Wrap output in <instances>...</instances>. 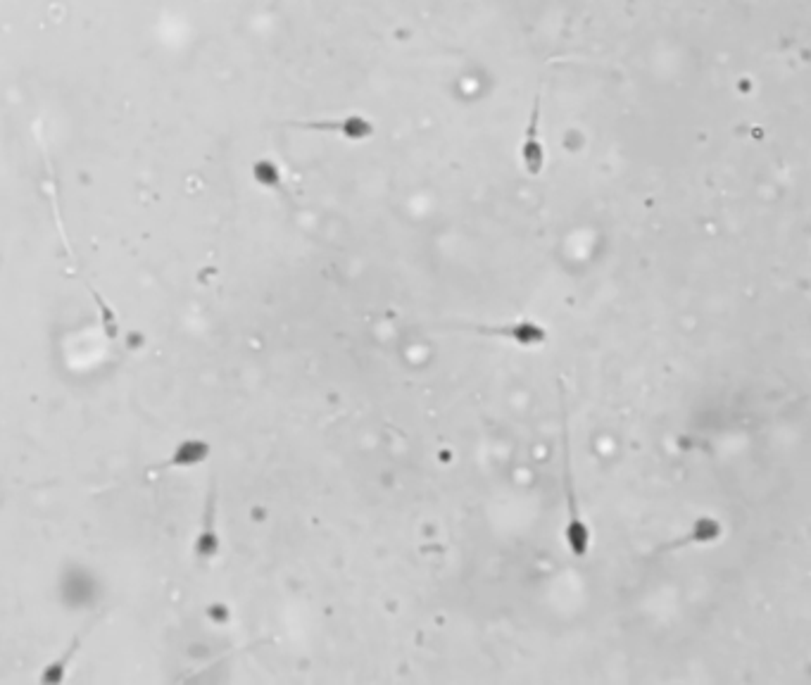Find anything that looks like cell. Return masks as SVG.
<instances>
[{"mask_svg": "<svg viewBox=\"0 0 811 685\" xmlns=\"http://www.w3.org/2000/svg\"><path fill=\"white\" fill-rule=\"evenodd\" d=\"M212 457V445L205 438H184L174 445L165 460H160L153 467H148V474H165L174 469H193L205 464Z\"/></svg>", "mask_w": 811, "mask_h": 685, "instance_id": "277c9868", "label": "cell"}, {"mask_svg": "<svg viewBox=\"0 0 811 685\" xmlns=\"http://www.w3.org/2000/svg\"><path fill=\"white\" fill-rule=\"evenodd\" d=\"M219 552H222V533H219V481L212 474L210 481H207L198 533L193 538V557L200 564H210L219 557Z\"/></svg>", "mask_w": 811, "mask_h": 685, "instance_id": "3957f363", "label": "cell"}, {"mask_svg": "<svg viewBox=\"0 0 811 685\" xmlns=\"http://www.w3.org/2000/svg\"><path fill=\"white\" fill-rule=\"evenodd\" d=\"M719 536H721V526H719V521H714V519L704 517V519L697 521V524L693 526V529L688 531V536H683V538L674 540V543H671L669 548H666V550L685 548V545H693V543H712V540H716V538H719Z\"/></svg>", "mask_w": 811, "mask_h": 685, "instance_id": "ba28073f", "label": "cell"}, {"mask_svg": "<svg viewBox=\"0 0 811 685\" xmlns=\"http://www.w3.org/2000/svg\"><path fill=\"white\" fill-rule=\"evenodd\" d=\"M98 621H100V614H96V617H91L86 621L84 626L79 628V631H74V636L69 638V643L65 645V650L60 652L58 657L55 659H50V662L43 666V671L39 674V681H43V683H50V685H55V683H62L67 678V671H69V666H72V662H74V657L79 655L81 652V647H84V643H86V638L91 636L93 633V628L98 626Z\"/></svg>", "mask_w": 811, "mask_h": 685, "instance_id": "5b68a950", "label": "cell"}, {"mask_svg": "<svg viewBox=\"0 0 811 685\" xmlns=\"http://www.w3.org/2000/svg\"><path fill=\"white\" fill-rule=\"evenodd\" d=\"M538 124H540V96H536V100H533L531 119H528L524 143H521V165H524V169L531 177H538L545 169V146L543 141H540Z\"/></svg>", "mask_w": 811, "mask_h": 685, "instance_id": "52a82bcc", "label": "cell"}, {"mask_svg": "<svg viewBox=\"0 0 811 685\" xmlns=\"http://www.w3.org/2000/svg\"><path fill=\"white\" fill-rule=\"evenodd\" d=\"M557 391H559V417H562V488H564V512H567L562 533L571 555L576 559H583L590 552L593 533H590L588 521L583 517L581 505H578V495L574 486V467H571V441H569V407L562 379L557 383Z\"/></svg>", "mask_w": 811, "mask_h": 685, "instance_id": "6da1fadb", "label": "cell"}, {"mask_svg": "<svg viewBox=\"0 0 811 685\" xmlns=\"http://www.w3.org/2000/svg\"><path fill=\"white\" fill-rule=\"evenodd\" d=\"M293 127L310 129V131H329L338 134L348 141H362L374 134V124L362 115H345L341 119H322V122H293Z\"/></svg>", "mask_w": 811, "mask_h": 685, "instance_id": "8992f818", "label": "cell"}, {"mask_svg": "<svg viewBox=\"0 0 811 685\" xmlns=\"http://www.w3.org/2000/svg\"><path fill=\"white\" fill-rule=\"evenodd\" d=\"M433 331H464L471 336L498 338V341L512 343L517 348L533 350L548 343L550 333L536 319H514V322L488 324V322H436L431 324Z\"/></svg>", "mask_w": 811, "mask_h": 685, "instance_id": "7a4b0ae2", "label": "cell"}, {"mask_svg": "<svg viewBox=\"0 0 811 685\" xmlns=\"http://www.w3.org/2000/svg\"><path fill=\"white\" fill-rule=\"evenodd\" d=\"M253 172H255V179L260 181V184H262L264 188H272V191L281 193V196H286V188H284V184H281L279 169H276V167L272 165V162H267V160L257 162Z\"/></svg>", "mask_w": 811, "mask_h": 685, "instance_id": "9c48e42d", "label": "cell"}]
</instances>
